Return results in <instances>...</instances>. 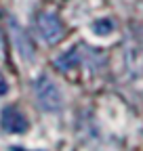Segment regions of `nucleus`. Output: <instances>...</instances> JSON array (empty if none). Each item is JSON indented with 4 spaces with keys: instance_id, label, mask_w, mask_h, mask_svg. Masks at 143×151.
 Instances as JSON below:
<instances>
[{
    "instance_id": "f257e3e1",
    "label": "nucleus",
    "mask_w": 143,
    "mask_h": 151,
    "mask_svg": "<svg viewBox=\"0 0 143 151\" xmlns=\"http://www.w3.org/2000/svg\"><path fill=\"white\" fill-rule=\"evenodd\" d=\"M34 97L38 101L42 111H59L63 105V97H61V90L59 86L53 82L48 76H40V78L34 80Z\"/></svg>"
},
{
    "instance_id": "f03ea898",
    "label": "nucleus",
    "mask_w": 143,
    "mask_h": 151,
    "mask_svg": "<svg viewBox=\"0 0 143 151\" xmlns=\"http://www.w3.org/2000/svg\"><path fill=\"white\" fill-rule=\"evenodd\" d=\"M36 21H38V29H40L42 38H44L48 44H57L61 38H63L65 27H63L61 19L55 13H40Z\"/></svg>"
},
{
    "instance_id": "7ed1b4c3",
    "label": "nucleus",
    "mask_w": 143,
    "mask_h": 151,
    "mask_svg": "<svg viewBox=\"0 0 143 151\" xmlns=\"http://www.w3.org/2000/svg\"><path fill=\"white\" fill-rule=\"evenodd\" d=\"M0 126H2V130L11 132V134H23L27 130V120L15 105H6L0 111Z\"/></svg>"
},
{
    "instance_id": "20e7f679",
    "label": "nucleus",
    "mask_w": 143,
    "mask_h": 151,
    "mask_svg": "<svg viewBox=\"0 0 143 151\" xmlns=\"http://www.w3.org/2000/svg\"><path fill=\"white\" fill-rule=\"evenodd\" d=\"M11 36H13V40H15V48L19 50V55L23 57L25 61H32L34 59V55H36V46H34V42L30 40V36H27V32L21 27V25H17L13 19H11Z\"/></svg>"
},
{
    "instance_id": "39448f33",
    "label": "nucleus",
    "mask_w": 143,
    "mask_h": 151,
    "mask_svg": "<svg viewBox=\"0 0 143 151\" xmlns=\"http://www.w3.org/2000/svg\"><path fill=\"white\" fill-rule=\"evenodd\" d=\"M93 32L97 36H107V34L114 32V23L110 21V19H99V21L93 23Z\"/></svg>"
},
{
    "instance_id": "423d86ee",
    "label": "nucleus",
    "mask_w": 143,
    "mask_h": 151,
    "mask_svg": "<svg viewBox=\"0 0 143 151\" xmlns=\"http://www.w3.org/2000/svg\"><path fill=\"white\" fill-rule=\"evenodd\" d=\"M6 92H9V84H6V80H4V76L0 73V97H4Z\"/></svg>"
},
{
    "instance_id": "0eeeda50",
    "label": "nucleus",
    "mask_w": 143,
    "mask_h": 151,
    "mask_svg": "<svg viewBox=\"0 0 143 151\" xmlns=\"http://www.w3.org/2000/svg\"><path fill=\"white\" fill-rule=\"evenodd\" d=\"M13 151H17V149H13ZM19 151H23V149H19Z\"/></svg>"
}]
</instances>
